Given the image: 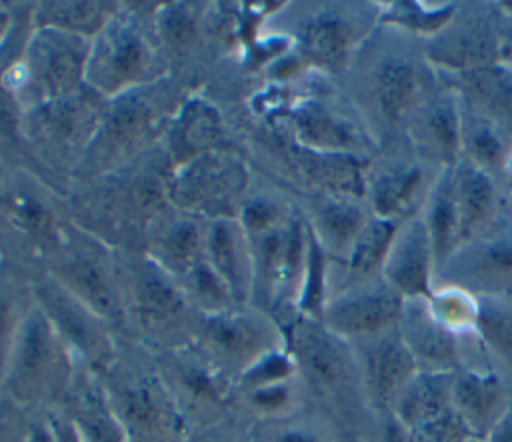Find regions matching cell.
Segmentation results:
<instances>
[{
    "label": "cell",
    "instance_id": "cell-1",
    "mask_svg": "<svg viewBox=\"0 0 512 442\" xmlns=\"http://www.w3.org/2000/svg\"><path fill=\"white\" fill-rule=\"evenodd\" d=\"M10 388L18 398H40L64 380V356L50 324L32 316L8 356Z\"/></svg>",
    "mask_w": 512,
    "mask_h": 442
},
{
    "label": "cell",
    "instance_id": "cell-2",
    "mask_svg": "<svg viewBox=\"0 0 512 442\" xmlns=\"http://www.w3.org/2000/svg\"><path fill=\"white\" fill-rule=\"evenodd\" d=\"M434 250L426 222L412 220L392 240L384 258V274L390 284L406 294L428 296V272Z\"/></svg>",
    "mask_w": 512,
    "mask_h": 442
},
{
    "label": "cell",
    "instance_id": "cell-3",
    "mask_svg": "<svg viewBox=\"0 0 512 442\" xmlns=\"http://www.w3.org/2000/svg\"><path fill=\"white\" fill-rule=\"evenodd\" d=\"M428 56L454 72L494 64L498 58V32H494L486 20L460 24L432 42Z\"/></svg>",
    "mask_w": 512,
    "mask_h": 442
},
{
    "label": "cell",
    "instance_id": "cell-4",
    "mask_svg": "<svg viewBox=\"0 0 512 442\" xmlns=\"http://www.w3.org/2000/svg\"><path fill=\"white\" fill-rule=\"evenodd\" d=\"M420 76L416 66L398 56L384 58L372 76V94L380 114L388 122H398L416 104Z\"/></svg>",
    "mask_w": 512,
    "mask_h": 442
},
{
    "label": "cell",
    "instance_id": "cell-5",
    "mask_svg": "<svg viewBox=\"0 0 512 442\" xmlns=\"http://www.w3.org/2000/svg\"><path fill=\"white\" fill-rule=\"evenodd\" d=\"M400 312V298L390 288H376L366 294L338 302L328 320L334 330L342 332H372L386 326Z\"/></svg>",
    "mask_w": 512,
    "mask_h": 442
},
{
    "label": "cell",
    "instance_id": "cell-6",
    "mask_svg": "<svg viewBox=\"0 0 512 442\" xmlns=\"http://www.w3.org/2000/svg\"><path fill=\"white\" fill-rule=\"evenodd\" d=\"M460 74V84L470 100L488 120L512 122V76L498 64H486Z\"/></svg>",
    "mask_w": 512,
    "mask_h": 442
},
{
    "label": "cell",
    "instance_id": "cell-7",
    "mask_svg": "<svg viewBox=\"0 0 512 442\" xmlns=\"http://www.w3.org/2000/svg\"><path fill=\"white\" fill-rule=\"evenodd\" d=\"M452 198L458 216L460 240H466L492 210V182L482 168L466 164L456 172V176H452Z\"/></svg>",
    "mask_w": 512,
    "mask_h": 442
},
{
    "label": "cell",
    "instance_id": "cell-8",
    "mask_svg": "<svg viewBox=\"0 0 512 442\" xmlns=\"http://www.w3.org/2000/svg\"><path fill=\"white\" fill-rule=\"evenodd\" d=\"M416 136L424 152L434 154L444 164H454L462 142L458 112L450 100L432 102L416 122Z\"/></svg>",
    "mask_w": 512,
    "mask_h": 442
},
{
    "label": "cell",
    "instance_id": "cell-9",
    "mask_svg": "<svg viewBox=\"0 0 512 442\" xmlns=\"http://www.w3.org/2000/svg\"><path fill=\"white\" fill-rule=\"evenodd\" d=\"M120 408L140 442H160L168 432V410H164L160 394L150 384H126Z\"/></svg>",
    "mask_w": 512,
    "mask_h": 442
},
{
    "label": "cell",
    "instance_id": "cell-10",
    "mask_svg": "<svg viewBox=\"0 0 512 442\" xmlns=\"http://www.w3.org/2000/svg\"><path fill=\"white\" fill-rule=\"evenodd\" d=\"M422 174L416 166H398L382 172L372 186V204L378 218L402 216L414 200Z\"/></svg>",
    "mask_w": 512,
    "mask_h": 442
},
{
    "label": "cell",
    "instance_id": "cell-11",
    "mask_svg": "<svg viewBox=\"0 0 512 442\" xmlns=\"http://www.w3.org/2000/svg\"><path fill=\"white\" fill-rule=\"evenodd\" d=\"M262 330L248 320H214L208 326V342L226 360H246L260 348Z\"/></svg>",
    "mask_w": 512,
    "mask_h": 442
},
{
    "label": "cell",
    "instance_id": "cell-12",
    "mask_svg": "<svg viewBox=\"0 0 512 442\" xmlns=\"http://www.w3.org/2000/svg\"><path fill=\"white\" fill-rule=\"evenodd\" d=\"M76 424L88 442H122L120 424L106 410L92 388H82L76 398Z\"/></svg>",
    "mask_w": 512,
    "mask_h": 442
},
{
    "label": "cell",
    "instance_id": "cell-13",
    "mask_svg": "<svg viewBox=\"0 0 512 442\" xmlns=\"http://www.w3.org/2000/svg\"><path fill=\"white\" fill-rule=\"evenodd\" d=\"M352 30L346 22L324 18L314 22L306 32L308 52L326 66H338L346 58Z\"/></svg>",
    "mask_w": 512,
    "mask_h": 442
},
{
    "label": "cell",
    "instance_id": "cell-14",
    "mask_svg": "<svg viewBox=\"0 0 512 442\" xmlns=\"http://www.w3.org/2000/svg\"><path fill=\"white\" fill-rule=\"evenodd\" d=\"M50 308L54 312L56 326H60V330L88 356L98 358L106 352V342L102 334L80 308L64 300H52Z\"/></svg>",
    "mask_w": 512,
    "mask_h": 442
},
{
    "label": "cell",
    "instance_id": "cell-15",
    "mask_svg": "<svg viewBox=\"0 0 512 442\" xmlns=\"http://www.w3.org/2000/svg\"><path fill=\"white\" fill-rule=\"evenodd\" d=\"M396 224L388 218H376L370 224L362 226L358 236L354 238V250L350 264L358 270H372L382 264L388 254V248L394 240Z\"/></svg>",
    "mask_w": 512,
    "mask_h": 442
},
{
    "label": "cell",
    "instance_id": "cell-16",
    "mask_svg": "<svg viewBox=\"0 0 512 442\" xmlns=\"http://www.w3.org/2000/svg\"><path fill=\"white\" fill-rule=\"evenodd\" d=\"M462 142L474 166L482 170L494 166L504 152L496 126L488 118H472V122L462 126Z\"/></svg>",
    "mask_w": 512,
    "mask_h": 442
},
{
    "label": "cell",
    "instance_id": "cell-17",
    "mask_svg": "<svg viewBox=\"0 0 512 442\" xmlns=\"http://www.w3.org/2000/svg\"><path fill=\"white\" fill-rule=\"evenodd\" d=\"M452 14L454 6H442L434 12H426L418 2H396L394 8H390V12L382 16V20L418 32H436L448 24Z\"/></svg>",
    "mask_w": 512,
    "mask_h": 442
},
{
    "label": "cell",
    "instance_id": "cell-18",
    "mask_svg": "<svg viewBox=\"0 0 512 442\" xmlns=\"http://www.w3.org/2000/svg\"><path fill=\"white\" fill-rule=\"evenodd\" d=\"M372 370H374V380L378 384V390L384 394L390 390L392 384H396L404 372L408 370V356L404 354V350L396 344H388L384 348H380L374 354V362H372Z\"/></svg>",
    "mask_w": 512,
    "mask_h": 442
},
{
    "label": "cell",
    "instance_id": "cell-19",
    "mask_svg": "<svg viewBox=\"0 0 512 442\" xmlns=\"http://www.w3.org/2000/svg\"><path fill=\"white\" fill-rule=\"evenodd\" d=\"M324 222H326V230L330 232V236L334 240H338L340 244L354 240L358 236V232L362 230V216L352 206H332L326 212Z\"/></svg>",
    "mask_w": 512,
    "mask_h": 442
},
{
    "label": "cell",
    "instance_id": "cell-20",
    "mask_svg": "<svg viewBox=\"0 0 512 442\" xmlns=\"http://www.w3.org/2000/svg\"><path fill=\"white\" fill-rule=\"evenodd\" d=\"M482 264V270L492 274H504L512 270V242L508 240H494L482 250V256L478 260Z\"/></svg>",
    "mask_w": 512,
    "mask_h": 442
},
{
    "label": "cell",
    "instance_id": "cell-21",
    "mask_svg": "<svg viewBox=\"0 0 512 442\" xmlns=\"http://www.w3.org/2000/svg\"><path fill=\"white\" fill-rule=\"evenodd\" d=\"M498 58L512 60V26L498 34Z\"/></svg>",
    "mask_w": 512,
    "mask_h": 442
},
{
    "label": "cell",
    "instance_id": "cell-22",
    "mask_svg": "<svg viewBox=\"0 0 512 442\" xmlns=\"http://www.w3.org/2000/svg\"><path fill=\"white\" fill-rule=\"evenodd\" d=\"M506 174H508V188H510V196H512V154L506 162Z\"/></svg>",
    "mask_w": 512,
    "mask_h": 442
}]
</instances>
